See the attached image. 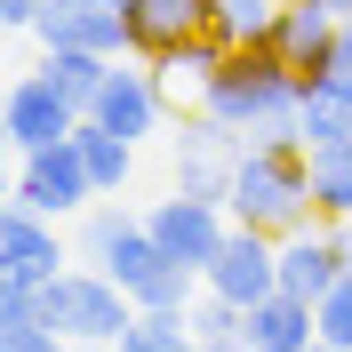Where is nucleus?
Masks as SVG:
<instances>
[{
  "instance_id": "obj_13",
  "label": "nucleus",
  "mask_w": 352,
  "mask_h": 352,
  "mask_svg": "<svg viewBox=\"0 0 352 352\" xmlns=\"http://www.w3.org/2000/svg\"><path fill=\"white\" fill-rule=\"evenodd\" d=\"M312 344H320V312H312L305 296L272 288L264 305H248V336H241V352H312Z\"/></svg>"
},
{
  "instance_id": "obj_1",
  "label": "nucleus",
  "mask_w": 352,
  "mask_h": 352,
  "mask_svg": "<svg viewBox=\"0 0 352 352\" xmlns=\"http://www.w3.org/2000/svg\"><path fill=\"white\" fill-rule=\"evenodd\" d=\"M296 104H305V72L288 65L264 32L241 41L224 56V72L200 88V112H217L224 129H241L248 144H305L296 136Z\"/></svg>"
},
{
  "instance_id": "obj_19",
  "label": "nucleus",
  "mask_w": 352,
  "mask_h": 352,
  "mask_svg": "<svg viewBox=\"0 0 352 352\" xmlns=\"http://www.w3.org/2000/svg\"><path fill=\"white\" fill-rule=\"evenodd\" d=\"M112 352H200L192 312H136L129 329H120V344H112Z\"/></svg>"
},
{
  "instance_id": "obj_28",
  "label": "nucleus",
  "mask_w": 352,
  "mask_h": 352,
  "mask_svg": "<svg viewBox=\"0 0 352 352\" xmlns=\"http://www.w3.org/2000/svg\"><path fill=\"white\" fill-rule=\"evenodd\" d=\"M312 352H344V344H329V336H320V344H312Z\"/></svg>"
},
{
  "instance_id": "obj_9",
  "label": "nucleus",
  "mask_w": 352,
  "mask_h": 352,
  "mask_svg": "<svg viewBox=\"0 0 352 352\" xmlns=\"http://www.w3.org/2000/svg\"><path fill=\"white\" fill-rule=\"evenodd\" d=\"M65 272V241H56V217H41V208H24V200H8V217H0V280H56Z\"/></svg>"
},
{
  "instance_id": "obj_7",
  "label": "nucleus",
  "mask_w": 352,
  "mask_h": 352,
  "mask_svg": "<svg viewBox=\"0 0 352 352\" xmlns=\"http://www.w3.org/2000/svg\"><path fill=\"white\" fill-rule=\"evenodd\" d=\"M0 120H8V144H16V153H41V144H65V136L80 129L88 112L72 104V96L48 80V72H32V80H16V88H8Z\"/></svg>"
},
{
  "instance_id": "obj_32",
  "label": "nucleus",
  "mask_w": 352,
  "mask_h": 352,
  "mask_svg": "<svg viewBox=\"0 0 352 352\" xmlns=\"http://www.w3.org/2000/svg\"><path fill=\"white\" fill-rule=\"evenodd\" d=\"M120 8H129V0H120Z\"/></svg>"
},
{
  "instance_id": "obj_26",
  "label": "nucleus",
  "mask_w": 352,
  "mask_h": 352,
  "mask_svg": "<svg viewBox=\"0 0 352 352\" xmlns=\"http://www.w3.org/2000/svg\"><path fill=\"white\" fill-rule=\"evenodd\" d=\"M320 8H329V16H352V0H320Z\"/></svg>"
},
{
  "instance_id": "obj_27",
  "label": "nucleus",
  "mask_w": 352,
  "mask_h": 352,
  "mask_svg": "<svg viewBox=\"0 0 352 352\" xmlns=\"http://www.w3.org/2000/svg\"><path fill=\"white\" fill-rule=\"evenodd\" d=\"M336 241H344V264H352V224H336Z\"/></svg>"
},
{
  "instance_id": "obj_16",
  "label": "nucleus",
  "mask_w": 352,
  "mask_h": 352,
  "mask_svg": "<svg viewBox=\"0 0 352 352\" xmlns=\"http://www.w3.org/2000/svg\"><path fill=\"white\" fill-rule=\"evenodd\" d=\"M312 217L320 224H352V136L312 144Z\"/></svg>"
},
{
  "instance_id": "obj_11",
  "label": "nucleus",
  "mask_w": 352,
  "mask_h": 352,
  "mask_svg": "<svg viewBox=\"0 0 352 352\" xmlns=\"http://www.w3.org/2000/svg\"><path fill=\"white\" fill-rule=\"evenodd\" d=\"M344 272H352V264H344L336 224H305V232H288V241H280V288H288V296H305V305H320Z\"/></svg>"
},
{
  "instance_id": "obj_21",
  "label": "nucleus",
  "mask_w": 352,
  "mask_h": 352,
  "mask_svg": "<svg viewBox=\"0 0 352 352\" xmlns=\"http://www.w3.org/2000/svg\"><path fill=\"white\" fill-rule=\"evenodd\" d=\"M312 312H320V336L352 352V272H344V280H336V288H329V296H320Z\"/></svg>"
},
{
  "instance_id": "obj_2",
  "label": "nucleus",
  "mask_w": 352,
  "mask_h": 352,
  "mask_svg": "<svg viewBox=\"0 0 352 352\" xmlns=\"http://www.w3.org/2000/svg\"><path fill=\"white\" fill-rule=\"evenodd\" d=\"M80 256L129 288L136 312H184V288L200 280V272H184V264L160 248V232L144 217H120V208H96V217L80 224Z\"/></svg>"
},
{
  "instance_id": "obj_29",
  "label": "nucleus",
  "mask_w": 352,
  "mask_h": 352,
  "mask_svg": "<svg viewBox=\"0 0 352 352\" xmlns=\"http://www.w3.org/2000/svg\"><path fill=\"white\" fill-rule=\"evenodd\" d=\"M200 352H241V344H200Z\"/></svg>"
},
{
  "instance_id": "obj_3",
  "label": "nucleus",
  "mask_w": 352,
  "mask_h": 352,
  "mask_svg": "<svg viewBox=\"0 0 352 352\" xmlns=\"http://www.w3.org/2000/svg\"><path fill=\"white\" fill-rule=\"evenodd\" d=\"M232 224H256L272 241L305 232L312 217V153L305 144H241V168H232Z\"/></svg>"
},
{
  "instance_id": "obj_10",
  "label": "nucleus",
  "mask_w": 352,
  "mask_h": 352,
  "mask_svg": "<svg viewBox=\"0 0 352 352\" xmlns=\"http://www.w3.org/2000/svg\"><path fill=\"white\" fill-rule=\"evenodd\" d=\"M32 32H41L48 48H96V56H120V48H129V8H120V0H48Z\"/></svg>"
},
{
  "instance_id": "obj_15",
  "label": "nucleus",
  "mask_w": 352,
  "mask_h": 352,
  "mask_svg": "<svg viewBox=\"0 0 352 352\" xmlns=\"http://www.w3.org/2000/svg\"><path fill=\"white\" fill-rule=\"evenodd\" d=\"M88 120H104L112 136H153L160 129V80L153 72H120L112 65V80H104V96H96V104H88Z\"/></svg>"
},
{
  "instance_id": "obj_30",
  "label": "nucleus",
  "mask_w": 352,
  "mask_h": 352,
  "mask_svg": "<svg viewBox=\"0 0 352 352\" xmlns=\"http://www.w3.org/2000/svg\"><path fill=\"white\" fill-rule=\"evenodd\" d=\"M329 88H336V80H329ZM344 104H352V88H344Z\"/></svg>"
},
{
  "instance_id": "obj_14",
  "label": "nucleus",
  "mask_w": 352,
  "mask_h": 352,
  "mask_svg": "<svg viewBox=\"0 0 352 352\" xmlns=\"http://www.w3.org/2000/svg\"><path fill=\"white\" fill-rule=\"evenodd\" d=\"M264 41L280 48L288 65L305 72V80H320V65H329V41H336V16L320 8V0H280V16L264 24Z\"/></svg>"
},
{
  "instance_id": "obj_5",
  "label": "nucleus",
  "mask_w": 352,
  "mask_h": 352,
  "mask_svg": "<svg viewBox=\"0 0 352 352\" xmlns=\"http://www.w3.org/2000/svg\"><path fill=\"white\" fill-rule=\"evenodd\" d=\"M200 280H208V296H224V305H241V312L264 305V296L280 288V241H272V232H256V224H232Z\"/></svg>"
},
{
  "instance_id": "obj_18",
  "label": "nucleus",
  "mask_w": 352,
  "mask_h": 352,
  "mask_svg": "<svg viewBox=\"0 0 352 352\" xmlns=\"http://www.w3.org/2000/svg\"><path fill=\"white\" fill-rule=\"evenodd\" d=\"M112 65H120V56H96V48H48V80H56V88H65V96H72V104H96V96H104V80H112Z\"/></svg>"
},
{
  "instance_id": "obj_24",
  "label": "nucleus",
  "mask_w": 352,
  "mask_h": 352,
  "mask_svg": "<svg viewBox=\"0 0 352 352\" xmlns=\"http://www.w3.org/2000/svg\"><path fill=\"white\" fill-rule=\"evenodd\" d=\"M217 8H224V16H232V24H241V32H248V41H256V32H264V24H272V16H280V0H217Z\"/></svg>"
},
{
  "instance_id": "obj_22",
  "label": "nucleus",
  "mask_w": 352,
  "mask_h": 352,
  "mask_svg": "<svg viewBox=\"0 0 352 352\" xmlns=\"http://www.w3.org/2000/svg\"><path fill=\"white\" fill-rule=\"evenodd\" d=\"M0 352H80V344L56 336L48 320H24V329H0Z\"/></svg>"
},
{
  "instance_id": "obj_17",
  "label": "nucleus",
  "mask_w": 352,
  "mask_h": 352,
  "mask_svg": "<svg viewBox=\"0 0 352 352\" xmlns=\"http://www.w3.org/2000/svg\"><path fill=\"white\" fill-rule=\"evenodd\" d=\"M72 144H80L88 176H96V192H120V184H129V168H136V144H129V136H112L104 120H80V129H72Z\"/></svg>"
},
{
  "instance_id": "obj_4",
  "label": "nucleus",
  "mask_w": 352,
  "mask_h": 352,
  "mask_svg": "<svg viewBox=\"0 0 352 352\" xmlns=\"http://www.w3.org/2000/svg\"><path fill=\"white\" fill-rule=\"evenodd\" d=\"M41 320L72 336L80 352H96V344H120V329L136 320V296L96 264H65L56 280H41Z\"/></svg>"
},
{
  "instance_id": "obj_23",
  "label": "nucleus",
  "mask_w": 352,
  "mask_h": 352,
  "mask_svg": "<svg viewBox=\"0 0 352 352\" xmlns=\"http://www.w3.org/2000/svg\"><path fill=\"white\" fill-rule=\"evenodd\" d=\"M320 80L352 88V16H336V41H329V65H320Z\"/></svg>"
},
{
  "instance_id": "obj_8",
  "label": "nucleus",
  "mask_w": 352,
  "mask_h": 352,
  "mask_svg": "<svg viewBox=\"0 0 352 352\" xmlns=\"http://www.w3.org/2000/svg\"><path fill=\"white\" fill-rule=\"evenodd\" d=\"M224 217H232L224 200H192V192H176V200H160L144 224L160 232V248H168L184 272H208V256H217V248H224V232H232Z\"/></svg>"
},
{
  "instance_id": "obj_25",
  "label": "nucleus",
  "mask_w": 352,
  "mask_h": 352,
  "mask_svg": "<svg viewBox=\"0 0 352 352\" xmlns=\"http://www.w3.org/2000/svg\"><path fill=\"white\" fill-rule=\"evenodd\" d=\"M41 8H48V0H0V24H8V32H32Z\"/></svg>"
},
{
  "instance_id": "obj_20",
  "label": "nucleus",
  "mask_w": 352,
  "mask_h": 352,
  "mask_svg": "<svg viewBox=\"0 0 352 352\" xmlns=\"http://www.w3.org/2000/svg\"><path fill=\"white\" fill-rule=\"evenodd\" d=\"M192 336H200V344H241V336H248V312L224 305V296H200V305H192Z\"/></svg>"
},
{
  "instance_id": "obj_31",
  "label": "nucleus",
  "mask_w": 352,
  "mask_h": 352,
  "mask_svg": "<svg viewBox=\"0 0 352 352\" xmlns=\"http://www.w3.org/2000/svg\"><path fill=\"white\" fill-rule=\"evenodd\" d=\"M96 352H112V344H96Z\"/></svg>"
},
{
  "instance_id": "obj_12",
  "label": "nucleus",
  "mask_w": 352,
  "mask_h": 352,
  "mask_svg": "<svg viewBox=\"0 0 352 352\" xmlns=\"http://www.w3.org/2000/svg\"><path fill=\"white\" fill-rule=\"evenodd\" d=\"M217 16V0H129V48L144 65H160L176 41H192L200 24Z\"/></svg>"
},
{
  "instance_id": "obj_6",
  "label": "nucleus",
  "mask_w": 352,
  "mask_h": 352,
  "mask_svg": "<svg viewBox=\"0 0 352 352\" xmlns=\"http://www.w3.org/2000/svg\"><path fill=\"white\" fill-rule=\"evenodd\" d=\"M16 200L24 208H41V217H72V208H88L96 200V176H88V160H80V144H41V153H24V168H16Z\"/></svg>"
}]
</instances>
